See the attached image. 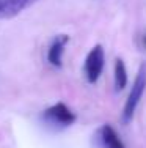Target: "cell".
Instances as JSON below:
<instances>
[{
    "mask_svg": "<svg viewBox=\"0 0 146 148\" xmlns=\"http://www.w3.org/2000/svg\"><path fill=\"white\" fill-rule=\"evenodd\" d=\"M127 85V69L123 58L115 60V90L121 91Z\"/></svg>",
    "mask_w": 146,
    "mask_h": 148,
    "instance_id": "obj_7",
    "label": "cell"
},
{
    "mask_svg": "<svg viewBox=\"0 0 146 148\" xmlns=\"http://www.w3.org/2000/svg\"><path fill=\"white\" fill-rule=\"evenodd\" d=\"M145 46H146V36H145Z\"/></svg>",
    "mask_w": 146,
    "mask_h": 148,
    "instance_id": "obj_9",
    "label": "cell"
},
{
    "mask_svg": "<svg viewBox=\"0 0 146 148\" xmlns=\"http://www.w3.org/2000/svg\"><path fill=\"white\" fill-rule=\"evenodd\" d=\"M145 88H146V65H141L138 73H137V76H135L134 84H132L129 96H127L126 103H124L123 114H121L123 123H129L132 120V117L135 114V109H137V106L145 93Z\"/></svg>",
    "mask_w": 146,
    "mask_h": 148,
    "instance_id": "obj_1",
    "label": "cell"
},
{
    "mask_svg": "<svg viewBox=\"0 0 146 148\" xmlns=\"http://www.w3.org/2000/svg\"><path fill=\"white\" fill-rule=\"evenodd\" d=\"M97 137H99V142L102 145V148H126L121 137L118 136L115 128L110 125L101 126L99 131H97Z\"/></svg>",
    "mask_w": 146,
    "mask_h": 148,
    "instance_id": "obj_5",
    "label": "cell"
},
{
    "mask_svg": "<svg viewBox=\"0 0 146 148\" xmlns=\"http://www.w3.org/2000/svg\"><path fill=\"white\" fill-rule=\"evenodd\" d=\"M104 65H105V54L101 44H96L91 51L88 52L85 58V65H83V73H85L86 82L88 84H96L97 79L104 71Z\"/></svg>",
    "mask_w": 146,
    "mask_h": 148,
    "instance_id": "obj_2",
    "label": "cell"
},
{
    "mask_svg": "<svg viewBox=\"0 0 146 148\" xmlns=\"http://www.w3.org/2000/svg\"><path fill=\"white\" fill-rule=\"evenodd\" d=\"M69 43V36L68 35H57L54 38V41L49 46L47 51V62L55 68H61L63 66V54H65V47Z\"/></svg>",
    "mask_w": 146,
    "mask_h": 148,
    "instance_id": "obj_4",
    "label": "cell"
},
{
    "mask_svg": "<svg viewBox=\"0 0 146 148\" xmlns=\"http://www.w3.org/2000/svg\"><path fill=\"white\" fill-rule=\"evenodd\" d=\"M35 2L36 0H5V5H3V10L0 13V17H3V19L14 17L20 11L29 8L30 5H33Z\"/></svg>",
    "mask_w": 146,
    "mask_h": 148,
    "instance_id": "obj_6",
    "label": "cell"
},
{
    "mask_svg": "<svg viewBox=\"0 0 146 148\" xmlns=\"http://www.w3.org/2000/svg\"><path fill=\"white\" fill-rule=\"evenodd\" d=\"M43 120L52 126L68 128V126H71L75 121V114L65 103H57L44 110Z\"/></svg>",
    "mask_w": 146,
    "mask_h": 148,
    "instance_id": "obj_3",
    "label": "cell"
},
{
    "mask_svg": "<svg viewBox=\"0 0 146 148\" xmlns=\"http://www.w3.org/2000/svg\"><path fill=\"white\" fill-rule=\"evenodd\" d=\"M3 5H5V0H0V13H2V10H3Z\"/></svg>",
    "mask_w": 146,
    "mask_h": 148,
    "instance_id": "obj_8",
    "label": "cell"
}]
</instances>
